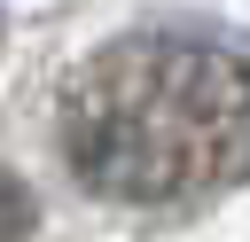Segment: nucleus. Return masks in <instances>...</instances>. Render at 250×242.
I'll return each instance as SVG.
<instances>
[{
  "mask_svg": "<svg viewBox=\"0 0 250 242\" xmlns=\"http://www.w3.org/2000/svg\"><path fill=\"white\" fill-rule=\"evenodd\" d=\"M62 172L133 219H195L250 180V31L141 16L55 86Z\"/></svg>",
  "mask_w": 250,
  "mask_h": 242,
  "instance_id": "nucleus-1",
  "label": "nucleus"
},
{
  "mask_svg": "<svg viewBox=\"0 0 250 242\" xmlns=\"http://www.w3.org/2000/svg\"><path fill=\"white\" fill-rule=\"evenodd\" d=\"M31 226H39V195L0 164V242H31Z\"/></svg>",
  "mask_w": 250,
  "mask_h": 242,
  "instance_id": "nucleus-2",
  "label": "nucleus"
}]
</instances>
